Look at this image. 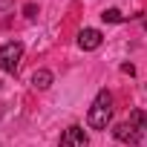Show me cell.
I'll return each mask as SVG.
<instances>
[{"label":"cell","instance_id":"cell-1","mask_svg":"<svg viewBox=\"0 0 147 147\" xmlns=\"http://www.w3.org/2000/svg\"><path fill=\"white\" fill-rule=\"evenodd\" d=\"M110 118H113V95H110L107 90H101V92L95 95L90 113H87V124H90L92 130H107Z\"/></svg>","mask_w":147,"mask_h":147},{"label":"cell","instance_id":"cell-2","mask_svg":"<svg viewBox=\"0 0 147 147\" xmlns=\"http://www.w3.org/2000/svg\"><path fill=\"white\" fill-rule=\"evenodd\" d=\"M20 61H23V43L20 40H9V43L0 46V69L3 72L15 75L20 69Z\"/></svg>","mask_w":147,"mask_h":147},{"label":"cell","instance_id":"cell-3","mask_svg":"<svg viewBox=\"0 0 147 147\" xmlns=\"http://www.w3.org/2000/svg\"><path fill=\"white\" fill-rule=\"evenodd\" d=\"M58 147H90V136H87V130H84V127L72 124V127H66V130L61 133Z\"/></svg>","mask_w":147,"mask_h":147},{"label":"cell","instance_id":"cell-4","mask_svg":"<svg viewBox=\"0 0 147 147\" xmlns=\"http://www.w3.org/2000/svg\"><path fill=\"white\" fill-rule=\"evenodd\" d=\"M113 136H115L121 144H138V141H141V130H138L136 124H130V121L115 124V127H113Z\"/></svg>","mask_w":147,"mask_h":147},{"label":"cell","instance_id":"cell-5","mask_svg":"<svg viewBox=\"0 0 147 147\" xmlns=\"http://www.w3.org/2000/svg\"><path fill=\"white\" fill-rule=\"evenodd\" d=\"M101 40H104V35H101L98 29H81V32H78V46H81L84 52L98 49V46H101Z\"/></svg>","mask_w":147,"mask_h":147},{"label":"cell","instance_id":"cell-6","mask_svg":"<svg viewBox=\"0 0 147 147\" xmlns=\"http://www.w3.org/2000/svg\"><path fill=\"white\" fill-rule=\"evenodd\" d=\"M32 87L35 90H49L52 87V72L49 69H38L35 75H32Z\"/></svg>","mask_w":147,"mask_h":147},{"label":"cell","instance_id":"cell-7","mask_svg":"<svg viewBox=\"0 0 147 147\" xmlns=\"http://www.w3.org/2000/svg\"><path fill=\"white\" fill-rule=\"evenodd\" d=\"M130 124H136V127L144 133V130H147V113H144V110H133V113H130Z\"/></svg>","mask_w":147,"mask_h":147},{"label":"cell","instance_id":"cell-8","mask_svg":"<svg viewBox=\"0 0 147 147\" xmlns=\"http://www.w3.org/2000/svg\"><path fill=\"white\" fill-rule=\"evenodd\" d=\"M101 18H104L107 23H121V20H124V15H121L118 9H104V12H101Z\"/></svg>","mask_w":147,"mask_h":147},{"label":"cell","instance_id":"cell-9","mask_svg":"<svg viewBox=\"0 0 147 147\" xmlns=\"http://www.w3.org/2000/svg\"><path fill=\"white\" fill-rule=\"evenodd\" d=\"M12 6V0H0V12H3V9H9Z\"/></svg>","mask_w":147,"mask_h":147}]
</instances>
